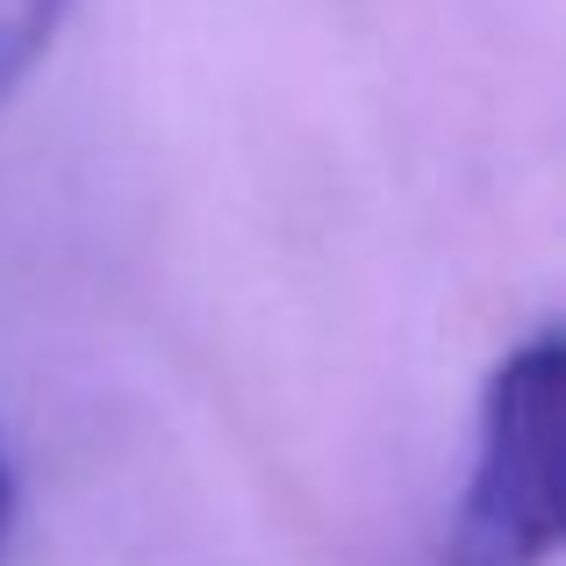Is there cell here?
Segmentation results:
<instances>
[{
  "label": "cell",
  "instance_id": "obj_1",
  "mask_svg": "<svg viewBox=\"0 0 566 566\" xmlns=\"http://www.w3.org/2000/svg\"><path fill=\"white\" fill-rule=\"evenodd\" d=\"M559 416H566V337L559 323L502 352L481 395V444L459 495L444 566H553L559 553Z\"/></svg>",
  "mask_w": 566,
  "mask_h": 566
},
{
  "label": "cell",
  "instance_id": "obj_2",
  "mask_svg": "<svg viewBox=\"0 0 566 566\" xmlns=\"http://www.w3.org/2000/svg\"><path fill=\"white\" fill-rule=\"evenodd\" d=\"M65 22H72V0H0V108L36 80V65L65 36Z\"/></svg>",
  "mask_w": 566,
  "mask_h": 566
},
{
  "label": "cell",
  "instance_id": "obj_3",
  "mask_svg": "<svg viewBox=\"0 0 566 566\" xmlns=\"http://www.w3.org/2000/svg\"><path fill=\"white\" fill-rule=\"evenodd\" d=\"M14 510H22V481H14V452H8V430H0V559H8V538H14Z\"/></svg>",
  "mask_w": 566,
  "mask_h": 566
}]
</instances>
